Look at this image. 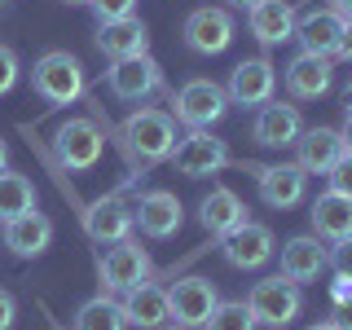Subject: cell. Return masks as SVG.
I'll return each instance as SVG.
<instances>
[{
    "mask_svg": "<svg viewBox=\"0 0 352 330\" xmlns=\"http://www.w3.org/2000/svg\"><path fill=\"white\" fill-rule=\"evenodd\" d=\"M176 146V119L168 110H154V106H141L132 110L124 119V150L132 159L141 163V168H150V163H163Z\"/></svg>",
    "mask_w": 352,
    "mask_h": 330,
    "instance_id": "6da1fadb",
    "label": "cell"
},
{
    "mask_svg": "<svg viewBox=\"0 0 352 330\" xmlns=\"http://www.w3.org/2000/svg\"><path fill=\"white\" fill-rule=\"evenodd\" d=\"M31 88L44 97L49 106H71L84 97V66L75 53L66 49H49L44 58H36L31 66Z\"/></svg>",
    "mask_w": 352,
    "mask_h": 330,
    "instance_id": "7a4b0ae2",
    "label": "cell"
},
{
    "mask_svg": "<svg viewBox=\"0 0 352 330\" xmlns=\"http://www.w3.org/2000/svg\"><path fill=\"white\" fill-rule=\"evenodd\" d=\"M247 308H251V317H256V326L286 330L304 313V291H300V282H291V278L278 273V278H264V282L251 286Z\"/></svg>",
    "mask_w": 352,
    "mask_h": 330,
    "instance_id": "3957f363",
    "label": "cell"
},
{
    "mask_svg": "<svg viewBox=\"0 0 352 330\" xmlns=\"http://www.w3.org/2000/svg\"><path fill=\"white\" fill-rule=\"evenodd\" d=\"M172 168L181 172V176H190V181H203V176H216L220 168H229V146L216 137V132H207V128H190L185 137H176V146H172Z\"/></svg>",
    "mask_w": 352,
    "mask_h": 330,
    "instance_id": "277c9868",
    "label": "cell"
},
{
    "mask_svg": "<svg viewBox=\"0 0 352 330\" xmlns=\"http://www.w3.org/2000/svg\"><path fill=\"white\" fill-rule=\"evenodd\" d=\"M225 110H229V93L216 80H190L172 97V115L185 128H212L216 119H225Z\"/></svg>",
    "mask_w": 352,
    "mask_h": 330,
    "instance_id": "5b68a950",
    "label": "cell"
},
{
    "mask_svg": "<svg viewBox=\"0 0 352 330\" xmlns=\"http://www.w3.org/2000/svg\"><path fill=\"white\" fill-rule=\"evenodd\" d=\"M97 273H102V291H132V286H141V282H150V256H146V247H141L137 238H119V242H110V251H106V260L97 264Z\"/></svg>",
    "mask_w": 352,
    "mask_h": 330,
    "instance_id": "8992f818",
    "label": "cell"
},
{
    "mask_svg": "<svg viewBox=\"0 0 352 330\" xmlns=\"http://www.w3.org/2000/svg\"><path fill=\"white\" fill-rule=\"evenodd\" d=\"M181 36L190 44V53L216 58V53H225L229 44H234V14L220 9V5H203V9H194V14L185 18Z\"/></svg>",
    "mask_w": 352,
    "mask_h": 330,
    "instance_id": "52a82bcc",
    "label": "cell"
},
{
    "mask_svg": "<svg viewBox=\"0 0 352 330\" xmlns=\"http://www.w3.org/2000/svg\"><path fill=\"white\" fill-rule=\"evenodd\" d=\"M102 146H106V137L93 119H66L53 132V150H58L62 168H71V172H88L102 159Z\"/></svg>",
    "mask_w": 352,
    "mask_h": 330,
    "instance_id": "ba28073f",
    "label": "cell"
},
{
    "mask_svg": "<svg viewBox=\"0 0 352 330\" xmlns=\"http://www.w3.org/2000/svg\"><path fill=\"white\" fill-rule=\"evenodd\" d=\"M300 132H304V115H300V106H291V102H264L256 106V119H251V137H256V146L264 150H291L295 141H300Z\"/></svg>",
    "mask_w": 352,
    "mask_h": 330,
    "instance_id": "9c48e42d",
    "label": "cell"
},
{
    "mask_svg": "<svg viewBox=\"0 0 352 330\" xmlns=\"http://www.w3.org/2000/svg\"><path fill=\"white\" fill-rule=\"evenodd\" d=\"M229 106H247L256 110L264 102H273V93H278V66H273L269 58H247L234 66V75H229Z\"/></svg>",
    "mask_w": 352,
    "mask_h": 330,
    "instance_id": "30bf717a",
    "label": "cell"
},
{
    "mask_svg": "<svg viewBox=\"0 0 352 330\" xmlns=\"http://www.w3.org/2000/svg\"><path fill=\"white\" fill-rule=\"evenodd\" d=\"M260 185V203L273 207V212H291V207L304 203V185L308 172L300 163H264V168H251Z\"/></svg>",
    "mask_w": 352,
    "mask_h": 330,
    "instance_id": "8fae6325",
    "label": "cell"
},
{
    "mask_svg": "<svg viewBox=\"0 0 352 330\" xmlns=\"http://www.w3.org/2000/svg\"><path fill=\"white\" fill-rule=\"evenodd\" d=\"M225 242V260L234 264V269L242 273H251V269H264L273 256H278V238H273V229L269 225H260V220H247V225H238L229 238H220Z\"/></svg>",
    "mask_w": 352,
    "mask_h": 330,
    "instance_id": "7c38bea8",
    "label": "cell"
},
{
    "mask_svg": "<svg viewBox=\"0 0 352 330\" xmlns=\"http://www.w3.org/2000/svg\"><path fill=\"white\" fill-rule=\"evenodd\" d=\"M220 304V291H216V282L212 278H181L168 291V308H172V322H181V326H190L198 330L212 317V308Z\"/></svg>",
    "mask_w": 352,
    "mask_h": 330,
    "instance_id": "4fadbf2b",
    "label": "cell"
},
{
    "mask_svg": "<svg viewBox=\"0 0 352 330\" xmlns=\"http://www.w3.org/2000/svg\"><path fill=\"white\" fill-rule=\"evenodd\" d=\"M137 229V216L119 194H102L84 207V234L93 242H119Z\"/></svg>",
    "mask_w": 352,
    "mask_h": 330,
    "instance_id": "5bb4252c",
    "label": "cell"
},
{
    "mask_svg": "<svg viewBox=\"0 0 352 330\" xmlns=\"http://www.w3.org/2000/svg\"><path fill=\"white\" fill-rule=\"evenodd\" d=\"M339 36H344V18H339L335 9H308V14H295L291 40H300V53H313V58H335Z\"/></svg>",
    "mask_w": 352,
    "mask_h": 330,
    "instance_id": "9a60e30c",
    "label": "cell"
},
{
    "mask_svg": "<svg viewBox=\"0 0 352 330\" xmlns=\"http://www.w3.org/2000/svg\"><path fill=\"white\" fill-rule=\"evenodd\" d=\"M106 88L119 97V102H146L154 88H159V62H154L150 53L115 62L106 71Z\"/></svg>",
    "mask_w": 352,
    "mask_h": 330,
    "instance_id": "2e32d148",
    "label": "cell"
},
{
    "mask_svg": "<svg viewBox=\"0 0 352 330\" xmlns=\"http://www.w3.org/2000/svg\"><path fill=\"white\" fill-rule=\"evenodd\" d=\"M132 216H137V229L146 238H172L176 229L185 225V207H181V198H176L172 190L141 194V203L132 207Z\"/></svg>",
    "mask_w": 352,
    "mask_h": 330,
    "instance_id": "e0dca14e",
    "label": "cell"
},
{
    "mask_svg": "<svg viewBox=\"0 0 352 330\" xmlns=\"http://www.w3.org/2000/svg\"><path fill=\"white\" fill-rule=\"evenodd\" d=\"M97 49L106 53L110 62H124V58H141L150 49V31L137 14L132 18H110L97 22Z\"/></svg>",
    "mask_w": 352,
    "mask_h": 330,
    "instance_id": "ac0fdd59",
    "label": "cell"
},
{
    "mask_svg": "<svg viewBox=\"0 0 352 330\" xmlns=\"http://www.w3.org/2000/svg\"><path fill=\"white\" fill-rule=\"evenodd\" d=\"M278 260H282V278H291V282H317V278L330 269L326 247H322V238H317V234H295V238H286Z\"/></svg>",
    "mask_w": 352,
    "mask_h": 330,
    "instance_id": "d6986e66",
    "label": "cell"
},
{
    "mask_svg": "<svg viewBox=\"0 0 352 330\" xmlns=\"http://www.w3.org/2000/svg\"><path fill=\"white\" fill-rule=\"evenodd\" d=\"M5 247L18 260H36L53 247V220L44 212H22L14 220H5Z\"/></svg>",
    "mask_w": 352,
    "mask_h": 330,
    "instance_id": "ffe728a7",
    "label": "cell"
},
{
    "mask_svg": "<svg viewBox=\"0 0 352 330\" xmlns=\"http://www.w3.org/2000/svg\"><path fill=\"white\" fill-rule=\"evenodd\" d=\"M198 225L212 238H229L238 225H247V203H242L229 185H216V190L203 194V203H198Z\"/></svg>",
    "mask_w": 352,
    "mask_h": 330,
    "instance_id": "44dd1931",
    "label": "cell"
},
{
    "mask_svg": "<svg viewBox=\"0 0 352 330\" xmlns=\"http://www.w3.org/2000/svg\"><path fill=\"white\" fill-rule=\"evenodd\" d=\"M291 150L300 154L295 163H300L304 172H317V176H326L339 159H344V141H339V128H322V124H317V128H304V132H300V141H295Z\"/></svg>",
    "mask_w": 352,
    "mask_h": 330,
    "instance_id": "7402d4cb",
    "label": "cell"
},
{
    "mask_svg": "<svg viewBox=\"0 0 352 330\" xmlns=\"http://www.w3.org/2000/svg\"><path fill=\"white\" fill-rule=\"evenodd\" d=\"M247 27H251V36H256L264 49L286 44V40H291V31H295L291 0H256V5L247 9Z\"/></svg>",
    "mask_w": 352,
    "mask_h": 330,
    "instance_id": "603a6c76",
    "label": "cell"
},
{
    "mask_svg": "<svg viewBox=\"0 0 352 330\" xmlns=\"http://www.w3.org/2000/svg\"><path fill=\"white\" fill-rule=\"evenodd\" d=\"M286 93L295 102H317L330 93V58H313V53H295L286 66Z\"/></svg>",
    "mask_w": 352,
    "mask_h": 330,
    "instance_id": "cb8c5ba5",
    "label": "cell"
},
{
    "mask_svg": "<svg viewBox=\"0 0 352 330\" xmlns=\"http://www.w3.org/2000/svg\"><path fill=\"white\" fill-rule=\"evenodd\" d=\"M308 220H313V234L322 242H339V238H352V198L326 190L313 198L308 207Z\"/></svg>",
    "mask_w": 352,
    "mask_h": 330,
    "instance_id": "d4e9b609",
    "label": "cell"
},
{
    "mask_svg": "<svg viewBox=\"0 0 352 330\" xmlns=\"http://www.w3.org/2000/svg\"><path fill=\"white\" fill-rule=\"evenodd\" d=\"M124 317H128V326H141V330H154V326L172 322L168 291L154 286V282H141V286H132V291H124Z\"/></svg>",
    "mask_w": 352,
    "mask_h": 330,
    "instance_id": "484cf974",
    "label": "cell"
},
{
    "mask_svg": "<svg viewBox=\"0 0 352 330\" xmlns=\"http://www.w3.org/2000/svg\"><path fill=\"white\" fill-rule=\"evenodd\" d=\"M75 330H128V317H124V304L110 300V295H93V300L80 304L75 313Z\"/></svg>",
    "mask_w": 352,
    "mask_h": 330,
    "instance_id": "4316f807",
    "label": "cell"
},
{
    "mask_svg": "<svg viewBox=\"0 0 352 330\" xmlns=\"http://www.w3.org/2000/svg\"><path fill=\"white\" fill-rule=\"evenodd\" d=\"M22 212H36V185L27 181L22 172H0V225L14 220Z\"/></svg>",
    "mask_w": 352,
    "mask_h": 330,
    "instance_id": "83f0119b",
    "label": "cell"
},
{
    "mask_svg": "<svg viewBox=\"0 0 352 330\" xmlns=\"http://www.w3.org/2000/svg\"><path fill=\"white\" fill-rule=\"evenodd\" d=\"M203 330H256V317H251L247 300H220L212 317L203 322Z\"/></svg>",
    "mask_w": 352,
    "mask_h": 330,
    "instance_id": "f1b7e54d",
    "label": "cell"
},
{
    "mask_svg": "<svg viewBox=\"0 0 352 330\" xmlns=\"http://www.w3.org/2000/svg\"><path fill=\"white\" fill-rule=\"evenodd\" d=\"M18 80H22V62H18V53L9 49V44H0V97L14 93Z\"/></svg>",
    "mask_w": 352,
    "mask_h": 330,
    "instance_id": "f546056e",
    "label": "cell"
},
{
    "mask_svg": "<svg viewBox=\"0 0 352 330\" xmlns=\"http://www.w3.org/2000/svg\"><path fill=\"white\" fill-rule=\"evenodd\" d=\"M326 260H330V269H335L339 278H352V238L330 242V247H326Z\"/></svg>",
    "mask_w": 352,
    "mask_h": 330,
    "instance_id": "4dcf8cb0",
    "label": "cell"
},
{
    "mask_svg": "<svg viewBox=\"0 0 352 330\" xmlns=\"http://www.w3.org/2000/svg\"><path fill=\"white\" fill-rule=\"evenodd\" d=\"M93 5L97 22H110V18H132L137 14V0H88Z\"/></svg>",
    "mask_w": 352,
    "mask_h": 330,
    "instance_id": "1f68e13d",
    "label": "cell"
},
{
    "mask_svg": "<svg viewBox=\"0 0 352 330\" xmlns=\"http://www.w3.org/2000/svg\"><path fill=\"white\" fill-rule=\"evenodd\" d=\"M326 181H330V190H335V194L352 198V154H344V159H339L335 168L326 172Z\"/></svg>",
    "mask_w": 352,
    "mask_h": 330,
    "instance_id": "d6a6232c",
    "label": "cell"
},
{
    "mask_svg": "<svg viewBox=\"0 0 352 330\" xmlns=\"http://www.w3.org/2000/svg\"><path fill=\"white\" fill-rule=\"evenodd\" d=\"M14 322H18V300H14V291L0 286V330H14Z\"/></svg>",
    "mask_w": 352,
    "mask_h": 330,
    "instance_id": "836d02e7",
    "label": "cell"
},
{
    "mask_svg": "<svg viewBox=\"0 0 352 330\" xmlns=\"http://www.w3.org/2000/svg\"><path fill=\"white\" fill-rule=\"evenodd\" d=\"M330 295H335V308L348 304V300H352V278H339V273H335V286H330Z\"/></svg>",
    "mask_w": 352,
    "mask_h": 330,
    "instance_id": "e575fe53",
    "label": "cell"
},
{
    "mask_svg": "<svg viewBox=\"0 0 352 330\" xmlns=\"http://www.w3.org/2000/svg\"><path fill=\"white\" fill-rule=\"evenodd\" d=\"M335 58L352 62V22H344V36H339V44H335Z\"/></svg>",
    "mask_w": 352,
    "mask_h": 330,
    "instance_id": "d590c367",
    "label": "cell"
},
{
    "mask_svg": "<svg viewBox=\"0 0 352 330\" xmlns=\"http://www.w3.org/2000/svg\"><path fill=\"white\" fill-rule=\"evenodd\" d=\"M335 326H339V330H352V300H348V304H339V317H335Z\"/></svg>",
    "mask_w": 352,
    "mask_h": 330,
    "instance_id": "8d00e7d4",
    "label": "cell"
},
{
    "mask_svg": "<svg viewBox=\"0 0 352 330\" xmlns=\"http://www.w3.org/2000/svg\"><path fill=\"white\" fill-rule=\"evenodd\" d=\"M339 141H344V154H352V115H344V128H339Z\"/></svg>",
    "mask_w": 352,
    "mask_h": 330,
    "instance_id": "74e56055",
    "label": "cell"
},
{
    "mask_svg": "<svg viewBox=\"0 0 352 330\" xmlns=\"http://www.w3.org/2000/svg\"><path fill=\"white\" fill-rule=\"evenodd\" d=\"M330 9H335L344 22H352V0H330Z\"/></svg>",
    "mask_w": 352,
    "mask_h": 330,
    "instance_id": "f35d334b",
    "label": "cell"
},
{
    "mask_svg": "<svg viewBox=\"0 0 352 330\" xmlns=\"http://www.w3.org/2000/svg\"><path fill=\"white\" fill-rule=\"evenodd\" d=\"M9 168V146H5V137H0V172Z\"/></svg>",
    "mask_w": 352,
    "mask_h": 330,
    "instance_id": "ab89813d",
    "label": "cell"
},
{
    "mask_svg": "<svg viewBox=\"0 0 352 330\" xmlns=\"http://www.w3.org/2000/svg\"><path fill=\"white\" fill-rule=\"evenodd\" d=\"M344 115H352V84L344 88Z\"/></svg>",
    "mask_w": 352,
    "mask_h": 330,
    "instance_id": "60d3db41",
    "label": "cell"
},
{
    "mask_svg": "<svg viewBox=\"0 0 352 330\" xmlns=\"http://www.w3.org/2000/svg\"><path fill=\"white\" fill-rule=\"evenodd\" d=\"M229 5H234V9H242V14H247V9L256 5V0H229Z\"/></svg>",
    "mask_w": 352,
    "mask_h": 330,
    "instance_id": "b9f144b4",
    "label": "cell"
},
{
    "mask_svg": "<svg viewBox=\"0 0 352 330\" xmlns=\"http://www.w3.org/2000/svg\"><path fill=\"white\" fill-rule=\"evenodd\" d=\"M154 330H190V326H181V322H163V326H154Z\"/></svg>",
    "mask_w": 352,
    "mask_h": 330,
    "instance_id": "7bdbcfd3",
    "label": "cell"
},
{
    "mask_svg": "<svg viewBox=\"0 0 352 330\" xmlns=\"http://www.w3.org/2000/svg\"><path fill=\"white\" fill-rule=\"evenodd\" d=\"M308 330H339L335 322H317V326H308Z\"/></svg>",
    "mask_w": 352,
    "mask_h": 330,
    "instance_id": "ee69618b",
    "label": "cell"
},
{
    "mask_svg": "<svg viewBox=\"0 0 352 330\" xmlns=\"http://www.w3.org/2000/svg\"><path fill=\"white\" fill-rule=\"evenodd\" d=\"M62 5H88V0H62Z\"/></svg>",
    "mask_w": 352,
    "mask_h": 330,
    "instance_id": "f6af8a7d",
    "label": "cell"
}]
</instances>
